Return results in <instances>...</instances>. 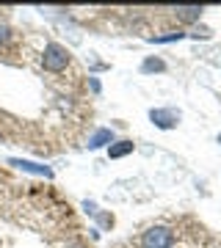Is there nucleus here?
Returning a JSON list of instances; mask_svg holds the SVG:
<instances>
[{
  "label": "nucleus",
  "instance_id": "f257e3e1",
  "mask_svg": "<svg viewBox=\"0 0 221 248\" xmlns=\"http://www.w3.org/2000/svg\"><path fill=\"white\" fill-rule=\"evenodd\" d=\"M42 66L47 72H64L67 66H69V50H67L64 45L50 42V45L44 47V53H42Z\"/></svg>",
  "mask_w": 221,
  "mask_h": 248
},
{
  "label": "nucleus",
  "instance_id": "f03ea898",
  "mask_svg": "<svg viewBox=\"0 0 221 248\" xmlns=\"http://www.w3.org/2000/svg\"><path fill=\"white\" fill-rule=\"evenodd\" d=\"M174 246V234L169 226H150L141 234V248H171Z\"/></svg>",
  "mask_w": 221,
  "mask_h": 248
},
{
  "label": "nucleus",
  "instance_id": "7ed1b4c3",
  "mask_svg": "<svg viewBox=\"0 0 221 248\" xmlns=\"http://www.w3.org/2000/svg\"><path fill=\"white\" fill-rule=\"evenodd\" d=\"M150 119H152L155 127H160V130H171V127H177V122H180V110H171V108H152Z\"/></svg>",
  "mask_w": 221,
  "mask_h": 248
},
{
  "label": "nucleus",
  "instance_id": "20e7f679",
  "mask_svg": "<svg viewBox=\"0 0 221 248\" xmlns=\"http://www.w3.org/2000/svg\"><path fill=\"white\" fill-rule=\"evenodd\" d=\"M9 166H14V169L25 171V174H36V177H47L53 179V169L50 166H42V163H34V160H22V157H11Z\"/></svg>",
  "mask_w": 221,
  "mask_h": 248
},
{
  "label": "nucleus",
  "instance_id": "39448f33",
  "mask_svg": "<svg viewBox=\"0 0 221 248\" xmlns=\"http://www.w3.org/2000/svg\"><path fill=\"white\" fill-rule=\"evenodd\" d=\"M133 149H136V143H133V141H114L111 146H108V157H111V160L127 157Z\"/></svg>",
  "mask_w": 221,
  "mask_h": 248
},
{
  "label": "nucleus",
  "instance_id": "423d86ee",
  "mask_svg": "<svg viewBox=\"0 0 221 248\" xmlns=\"http://www.w3.org/2000/svg\"><path fill=\"white\" fill-rule=\"evenodd\" d=\"M105 143H114V130L102 127V130H97V133L88 138V149H100V146H105Z\"/></svg>",
  "mask_w": 221,
  "mask_h": 248
},
{
  "label": "nucleus",
  "instance_id": "0eeeda50",
  "mask_svg": "<svg viewBox=\"0 0 221 248\" xmlns=\"http://www.w3.org/2000/svg\"><path fill=\"white\" fill-rule=\"evenodd\" d=\"M174 14H177V19H183V22H196V19L202 17V9H199V6H180Z\"/></svg>",
  "mask_w": 221,
  "mask_h": 248
},
{
  "label": "nucleus",
  "instance_id": "6e6552de",
  "mask_svg": "<svg viewBox=\"0 0 221 248\" xmlns=\"http://www.w3.org/2000/svg\"><path fill=\"white\" fill-rule=\"evenodd\" d=\"M188 33H183V31H169V33L163 36H152L150 42L152 45H169V42H180V39H186Z\"/></svg>",
  "mask_w": 221,
  "mask_h": 248
},
{
  "label": "nucleus",
  "instance_id": "1a4fd4ad",
  "mask_svg": "<svg viewBox=\"0 0 221 248\" xmlns=\"http://www.w3.org/2000/svg\"><path fill=\"white\" fill-rule=\"evenodd\" d=\"M141 72L144 75H152V72H166V63L160 61V58H147L141 63Z\"/></svg>",
  "mask_w": 221,
  "mask_h": 248
},
{
  "label": "nucleus",
  "instance_id": "9d476101",
  "mask_svg": "<svg viewBox=\"0 0 221 248\" xmlns=\"http://www.w3.org/2000/svg\"><path fill=\"white\" fill-rule=\"evenodd\" d=\"M83 210H86L88 215H97V204L94 202H83Z\"/></svg>",
  "mask_w": 221,
  "mask_h": 248
},
{
  "label": "nucleus",
  "instance_id": "9b49d317",
  "mask_svg": "<svg viewBox=\"0 0 221 248\" xmlns=\"http://www.w3.org/2000/svg\"><path fill=\"white\" fill-rule=\"evenodd\" d=\"M6 39H9V28H0V45H3Z\"/></svg>",
  "mask_w": 221,
  "mask_h": 248
},
{
  "label": "nucleus",
  "instance_id": "f8f14e48",
  "mask_svg": "<svg viewBox=\"0 0 221 248\" xmlns=\"http://www.w3.org/2000/svg\"><path fill=\"white\" fill-rule=\"evenodd\" d=\"M91 91H94V94L100 91V80L97 78H91Z\"/></svg>",
  "mask_w": 221,
  "mask_h": 248
},
{
  "label": "nucleus",
  "instance_id": "ddd939ff",
  "mask_svg": "<svg viewBox=\"0 0 221 248\" xmlns=\"http://www.w3.org/2000/svg\"><path fill=\"white\" fill-rule=\"evenodd\" d=\"M219 143H221V135H219Z\"/></svg>",
  "mask_w": 221,
  "mask_h": 248
}]
</instances>
